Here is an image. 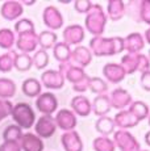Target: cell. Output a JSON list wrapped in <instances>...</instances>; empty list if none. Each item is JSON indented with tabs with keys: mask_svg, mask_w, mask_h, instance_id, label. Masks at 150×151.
<instances>
[{
	"mask_svg": "<svg viewBox=\"0 0 150 151\" xmlns=\"http://www.w3.org/2000/svg\"><path fill=\"white\" fill-rule=\"evenodd\" d=\"M44 22L51 29H58L62 27L63 19L62 14L56 7H48L44 12Z\"/></svg>",
	"mask_w": 150,
	"mask_h": 151,
	"instance_id": "cell-8",
	"label": "cell"
},
{
	"mask_svg": "<svg viewBox=\"0 0 150 151\" xmlns=\"http://www.w3.org/2000/svg\"><path fill=\"white\" fill-rule=\"evenodd\" d=\"M15 42V37L11 29H1L0 30V47L9 49Z\"/></svg>",
	"mask_w": 150,
	"mask_h": 151,
	"instance_id": "cell-29",
	"label": "cell"
},
{
	"mask_svg": "<svg viewBox=\"0 0 150 151\" xmlns=\"http://www.w3.org/2000/svg\"><path fill=\"white\" fill-rule=\"evenodd\" d=\"M12 54H5L0 57V71H9L15 65V51Z\"/></svg>",
	"mask_w": 150,
	"mask_h": 151,
	"instance_id": "cell-33",
	"label": "cell"
},
{
	"mask_svg": "<svg viewBox=\"0 0 150 151\" xmlns=\"http://www.w3.org/2000/svg\"><path fill=\"white\" fill-rule=\"evenodd\" d=\"M22 92L27 95L28 97L38 96L41 93V84L34 78H29L22 83Z\"/></svg>",
	"mask_w": 150,
	"mask_h": 151,
	"instance_id": "cell-21",
	"label": "cell"
},
{
	"mask_svg": "<svg viewBox=\"0 0 150 151\" xmlns=\"http://www.w3.org/2000/svg\"><path fill=\"white\" fill-rule=\"evenodd\" d=\"M0 151H20V146L17 145V142L5 141L4 143L0 146Z\"/></svg>",
	"mask_w": 150,
	"mask_h": 151,
	"instance_id": "cell-38",
	"label": "cell"
},
{
	"mask_svg": "<svg viewBox=\"0 0 150 151\" xmlns=\"http://www.w3.org/2000/svg\"><path fill=\"white\" fill-rule=\"evenodd\" d=\"M111 109V101H109V97L107 95H99L94 101V112L96 113L97 116H102L104 117L105 113L109 112Z\"/></svg>",
	"mask_w": 150,
	"mask_h": 151,
	"instance_id": "cell-19",
	"label": "cell"
},
{
	"mask_svg": "<svg viewBox=\"0 0 150 151\" xmlns=\"http://www.w3.org/2000/svg\"><path fill=\"white\" fill-rule=\"evenodd\" d=\"M16 92V86L9 79H0V97H12Z\"/></svg>",
	"mask_w": 150,
	"mask_h": 151,
	"instance_id": "cell-23",
	"label": "cell"
},
{
	"mask_svg": "<svg viewBox=\"0 0 150 151\" xmlns=\"http://www.w3.org/2000/svg\"><path fill=\"white\" fill-rule=\"evenodd\" d=\"M32 58L29 57V54H16L15 53V67L20 71H28L32 67Z\"/></svg>",
	"mask_w": 150,
	"mask_h": 151,
	"instance_id": "cell-24",
	"label": "cell"
},
{
	"mask_svg": "<svg viewBox=\"0 0 150 151\" xmlns=\"http://www.w3.org/2000/svg\"><path fill=\"white\" fill-rule=\"evenodd\" d=\"M11 113H12L13 120L17 122L20 129H29V127L33 126L36 114H34L33 109H32L29 104L19 103L12 108Z\"/></svg>",
	"mask_w": 150,
	"mask_h": 151,
	"instance_id": "cell-1",
	"label": "cell"
},
{
	"mask_svg": "<svg viewBox=\"0 0 150 151\" xmlns=\"http://www.w3.org/2000/svg\"><path fill=\"white\" fill-rule=\"evenodd\" d=\"M74 58L75 60H76V63H79L82 67H84V66H88L91 62V53L88 49L86 47H78L76 50L74 51Z\"/></svg>",
	"mask_w": 150,
	"mask_h": 151,
	"instance_id": "cell-25",
	"label": "cell"
},
{
	"mask_svg": "<svg viewBox=\"0 0 150 151\" xmlns=\"http://www.w3.org/2000/svg\"><path fill=\"white\" fill-rule=\"evenodd\" d=\"M149 57H150V51H149Z\"/></svg>",
	"mask_w": 150,
	"mask_h": 151,
	"instance_id": "cell-43",
	"label": "cell"
},
{
	"mask_svg": "<svg viewBox=\"0 0 150 151\" xmlns=\"http://www.w3.org/2000/svg\"><path fill=\"white\" fill-rule=\"evenodd\" d=\"M95 151H115V145L107 137H100L94 141Z\"/></svg>",
	"mask_w": 150,
	"mask_h": 151,
	"instance_id": "cell-28",
	"label": "cell"
},
{
	"mask_svg": "<svg viewBox=\"0 0 150 151\" xmlns=\"http://www.w3.org/2000/svg\"><path fill=\"white\" fill-rule=\"evenodd\" d=\"M123 63H124V67L125 72H132L134 71H141V72H145V71H149L150 68V60L148 57L142 54H128L124 57L123 59Z\"/></svg>",
	"mask_w": 150,
	"mask_h": 151,
	"instance_id": "cell-3",
	"label": "cell"
},
{
	"mask_svg": "<svg viewBox=\"0 0 150 151\" xmlns=\"http://www.w3.org/2000/svg\"><path fill=\"white\" fill-rule=\"evenodd\" d=\"M103 74L108 79V82L112 83L121 82L124 79V76H125V71L123 70V67L119 65H113V63L105 65L104 68H103Z\"/></svg>",
	"mask_w": 150,
	"mask_h": 151,
	"instance_id": "cell-14",
	"label": "cell"
},
{
	"mask_svg": "<svg viewBox=\"0 0 150 151\" xmlns=\"http://www.w3.org/2000/svg\"><path fill=\"white\" fill-rule=\"evenodd\" d=\"M62 145L66 151H82L83 145L79 138V134L75 132H70L62 135Z\"/></svg>",
	"mask_w": 150,
	"mask_h": 151,
	"instance_id": "cell-10",
	"label": "cell"
},
{
	"mask_svg": "<svg viewBox=\"0 0 150 151\" xmlns=\"http://www.w3.org/2000/svg\"><path fill=\"white\" fill-rule=\"evenodd\" d=\"M115 129V121L108 117H100L99 121L96 122V130L100 132L102 134H109Z\"/></svg>",
	"mask_w": 150,
	"mask_h": 151,
	"instance_id": "cell-26",
	"label": "cell"
},
{
	"mask_svg": "<svg viewBox=\"0 0 150 151\" xmlns=\"http://www.w3.org/2000/svg\"><path fill=\"white\" fill-rule=\"evenodd\" d=\"M22 12V8H21V4L20 3H16V1H11V3H5L1 8V16L5 17L8 20H12V19H16L19 17Z\"/></svg>",
	"mask_w": 150,
	"mask_h": 151,
	"instance_id": "cell-20",
	"label": "cell"
},
{
	"mask_svg": "<svg viewBox=\"0 0 150 151\" xmlns=\"http://www.w3.org/2000/svg\"><path fill=\"white\" fill-rule=\"evenodd\" d=\"M21 147L24 151H42V142L38 137L32 133L24 134L21 137Z\"/></svg>",
	"mask_w": 150,
	"mask_h": 151,
	"instance_id": "cell-16",
	"label": "cell"
},
{
	"mask_svg": "<svg viewBox=\"0 0 150 151\" xmlns=\"http://www.w3.org/2000/svg\"><path fill=\"white\" fill-rule=\"evenodd\" d=\"M92 3L91 1H86V0H80V1L75 3V9L79 13H88V11L91 9Z\"/></svg>",
	"mask_w": 150,
	"mask_h": 151,
	"instance_id": "cell-36",
	"label": "cell"
},
{
	"mask_svg": "<svg viewBox=\"0 0 150 151\" xmlns=\"http://www.w3.org/2000/svg\"><path fill=\"white\" fill-rule=\"evenodd\" d=\"M129 112H131L132 114L137 118L138 122H140V121L145 120V118L149 116V106L146 105L144 101H136V103L132 104Z\"/></svg>",
	"mask_w": 150,
	"mask_h": 151,
	"instance_id": "cell-22",
	"label": "cell"
},
{
	"mask_svg": "<svg viewBox=\"0 0 150 151\" xmlns=\"http://www.w3.org/2000/svg\"><path fill=\"white\" fill-rule=\"evenodd\" d=\"M144 45H145V42H144L142 36L138 33L129 34L124 40V49L129 50V54H137L140 50H142Z\"/></svg>",
	"mask_w": 150,
	"mask_h": 151,
	"instance_id": "cell-13",
	"label": "cell"
},
{
	"mask_svg": "<svg viewBox=\"0 0 150 151\" xmlns=\"http://www.w3.org/2000/svg\"><path fill=\"white\" fill-rule=\"evenodd\" d=\"M119 43H124L123 38H109V40H100V38H94L91 41V47L94 50L95 55H113L117 51H121L123 49L119 47Z\"/></svg>",
	"mask_w": 150,
	"mask_h": 151,
	"instance_id": "cell-2",
	"label": "cell"
},
{
	"mask_svg": "<svg viewBox=\"0 0 150 151\" xmlns=\"http://www.w3.org/2000/svg\"><path fill=\"white\" fill-rule=\"evenodd\" d=\"M63 37H65V41L67 43H80V41L84 37V33H83L82 27L71 25L63 32Z\"/></svg>",
	"mask_w": 150,
	"mask_h": 151,
	"instance_id": "cell-17",
	"label": "cell"
},
{
	"mask_svg": "<svg viewBox=\"0 0 150 151\" xmlns=\"http://www.w3.org/2000/svg\"><path fill=\"white\" fill-rule=\"evenodd\" d=\"M36 105H37V109L44 113L45 116H51V113L58 106V100H57V97L53 93L46 92V93L40 95V97L36 101Z\"/></svg>",
	"mask_w": 150,
	"mask_h": 151,
	"instance_id": "cell-4",
	"label": "cell"
},
{
	"mask_svg": "<svg viewBox=\"0 0 150 151\" xmlns=\"http://www.w3.org/2000/svg\"><path fill=\"white\" fill-rule=\"evenodd\" d=\"M3 137H4L5 141H12V142H16L17 139H21L22 134H21V129L16 125H11L8 126L7 129L4 130L3 133Z\"/></svg>",
	"mask_w": 150,
	"mask_h": 151,
	"instance_id": "cell-30",
	"label": "cell"
},
{
	"mask_svg": "<svg viewBox=\"0 0 150 151\" xmlns=\"http://www.w3.org/2000/svg\"><path fill=\"white\" fill-rule=\"evenodd\" d=\"M71 106L75 112L78 113L79 116H88L91 112V105H90V101L88 99H86L84 96H76L71 101Z\"/></svg>",
	"mask_w": 150,
	"mask_h": 151,
	"instance_id": "cell-18",
	"label": "cell"
},
{
	"mask_svg": "<svg viewBox=\"0 0 150 151\" xmlns=\"http://www.w3.org/2000/svg\"><path fill=\"white\" fill-rule=\"evenodd\" d=\"M37 42H38V40H37L34 32H28V33L20 34L17 46H19V49H21V50L24 51V54H28L29 51L36 49Z\"/></svg>",
	"mask_w": 150,
	"mask_h": 151,
	"instance_id": "cell-12",
	"label": "cell"
},
{
	"mask_svg": "<svg viewBox=\"0 0 150 151\" xmlns=\"http://www.w3.org/2000/svg\"><path fill=\"white\" fill-rule=\"evenodd\" d=\"M11 110H12V106H11V104L8 103V101H1L0 100V121L4 120Z\"/></svg>",
	"mask_w": 150,
	"mask_h": 151,
	"instance_id": "cell-37",
	"label": "cell"
},
{
	"mask_svg": "<svg viewBox=\"0 0 150 151\" xmlns=\"http://www.w3.org/2000/svg\"><path fill=\"white\" fill-rule=\"evenodd\" d=\"M54 120H56V124L63 130H73L75 124H76V118H75L74 113L67 109H62Z\"/></svg>",
	"mask_w": 150,
	"mask_h": 151,
	"instance_id": "cell-9",
	"label": "cell"
},
{
	"mask_svg": "<svg viewBox=\"0 0 150 151\" xmlns=\"http://www.w3.org/2000/svg\"><path fill=\"white\" fill-rule=\"evenodd\" d=\"M32 62L34 63V66H36L37 68H44L46 66L49 65V55L46 53V50H40L37 51L36 54H34L33 57V60Z\"/></svg>",
	"mask_w": 150,
	"mask_h": 151,
	"instance_id": "cell-32",
	"label": "cell"
},
{
	"mask_svg": "<svg viewBox=\"0 0 150 151\" xmlns=\"http://www.w3.org/2000/svg\"><path fill=\"white\" fill-rule=\"evenodd\" d=\"M149 125H150V114H149Z\"/></svg>",
	"mask_w": 150,
	"mask_h": 151,
	"instance_id": "cell-42",
	"label": "cell"
},
{
	"mask_svg": "<svg viewBox=\"0 0 150 151\" xmlns=\"http://www.w3.org/2000/svg\"><path fill=\"white\" fill-rule=\"evenodd\" d=\"M109 101H111L112 106H115L117 109H123L131 104L132 97L125 89H115L113 93H112V97L109 99Z\"/></svg>",
	"mask_w": 150,
	"mask_h": 151,
	"instance_id": "cell-15",
	"label": "cell"
},
{
	"mask_svg": "<svg viewBox=\"0 0 150 151\" xmlns=\"http://www.w3.org/2000/svg\"><path fill=\"white\" fill-rule=\"evenodd\" d=\"M95 7V11L96 12H92V7L91 9L88 11V17L86 19V27L88 28V30H90V33L92 34H102L103 33V28H104V25H100L99 24V17L104 16L103 14V11H102V7L100 5H94Z\"/></svg>",
	"mask_w": 150,
	"mask_h": 151,
	"instance_id": "cell-6",
	"label": "cell"
},
{
	"mask_svg": "<svg viewBox=\"0 0 150 151\" xmlns=\"http://www.w3.org/2000/svg\"><path fill=\"white\" fill-rule=\"evenodd\" d=\"M115 139L119 143L121 151H140V145L132 134L126 132H117Z\"/></svg>",
	"mask_w": 150,
	"mask_h": 151,
	"instance_id": "cell-7",
	"label": "cell"
},
{
	"mask_svg": "<svg viewBox=\"0 0 150 151\" xmlns=\"http://www.w3.org/2000/svg\"><path fill=\"white\" fill-rule=\"evenodd\" d=\"M56 132V120L51 116H42L36 124V133L41 138H50Z\"/></svg>",
	"mask_w": 150,
	"mask_h": 151,
	"instance_id": "cell-5",
	"label": "cell"
},
{
	"mask_svg": "<svg viewBox=\"0 0 150 151\" xmlns=\"http://www.w3.org/2000/svg\"><path fill=\"white\" fill-rule=\"evenodd\" d=\"M145 142H146V145H148V146H150V132H148L145 134Z\"/></svg>",
	"mask_w": 150,
	"mask_h": 151,
	"instance_id": "cell-40",
	"label": "cell"
},
{
	"mask_svg": "<svg viewBox=\"0 0 150 151\" xmlns=\"http://www.w3.org/2000/svg\"><path fill=\"white\" fill-rule=\"evenodd\" d=\"M38 42H40V45H41L44 49L53 47L54 43L57 42V34L53 33V32H50V30H46L42 34H40Z\"/></svg>",
	"mask_w": 150,
	"mask_h": 151,
	"instance_id": "cell-27",
	"label": "cell"
},
{
	"mask_svg": "<svg viewBox=\"0 0 150 151\" xmlns=\"http://www.w3.org/2000/svg\"><path fill=\"white\" fill-rule=\"evenodd\" d=\"M70 57V49L66 43H56L54 46V58L59 62H63Z\"/></svg>",
	"mask_w": 150,
	"mask_h": 151,
	"instance_id": "cell-31",
	"label": "cell"
},
{
	"mask_svg": "<svg viewBox=\"0 0 150 151\" xmlns=\"http://www.w3.org/2000/svg\"><path fill=\"white\" fill-rule=\"evenodd\" d=\"M141 87L145 91L150 92V70L141 74Z\"/></svg>",
	"mask_w": 150,
	"mask_h": 151,
	"instance_id": "cell-39",
	"label": "cell"
},
{
	"mask_svg": "<svg viewBox=\"0 0 150 151\" xmlns=\"http://www.w3.org/2000/svg\"><path fill=\"white\" fill-rule=\"evenodd\" d=\"M90 87L94 92H97V95H102V92H104L107 89L105 83L102 79H97V78L90 79Z\"/></svg>",
	"mask_w": 150,
	"mask_h": 151,
	"instance_id": "cell-35",
	"label": "cell"
},
{
	"mask_svg": "<svg viewBox=\"0 0 150 151\" xmlns=\"http://www.w3.org/2000/svg\"><path fill=\"white\" fill-rule=\"evenodd\" d=\"M42 82H44L45 87L48 88H53V89H59L63 87V76L59 74V72H56L54 70H50V71H46L42 74Z\"/></svg>",
	"mask_w": 150,
	"mask_h": 151,
	"instance_id": "cell-11",
	"label": "cell"
},
{
	"mask_svg": "<svg viewBox=\"0 0 150 151\" xmlns=\"http://www.w3.org/2000/svg\"><path fill=\"white\" fill-rule=\"evenodd\" d=\"M138 13H140V17L138 20H142L144 22L150 25V1H142V3H138Z\"/></svg>",
	"mask_w": 150,
	"mask_h": 151,
	"instance_id": "cell-34",
	"label": "cell"
},
{
	"mask_svg": "<svg viewBox=\"0 0 150 151\" xmlns=\"http://www.w3.org/2000/svg\"><path fill=\"white\" fill-rule=\"evenodd\" d=\"M145 37H146V42L150 43V29H148L146 30V33H145Z\"/></svg>",
	"mask_w": 150,
	"mask_h": 151,
	"instance_id": "cell-41",
	"label": "cell"
}]
</instances>
